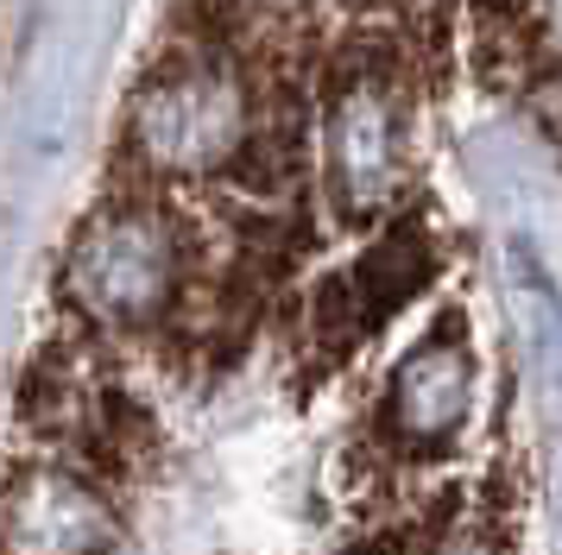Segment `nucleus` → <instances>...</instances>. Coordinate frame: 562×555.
I'll list each match as a JSON object with an SVG mask.
<instances>
[{
    "label": "nucleus",
    "mask_w": 562,
    "mask_h": 555,
    "mask_svg": "<svg viewBox=\"0 0 562 555\" xmlns=\"http://www.w3.org/2000/svg\"><path fill=\"white\" fill-rule=\"evenodd\" d=\"M190 291V240L165 202L121 196L95 208L64 252V303L95 335H146Z\"/></svg>",
    "instance_id": "nucleus-2"
},
{
    "label": "nucleus",
    "mask_w": 562,
    "mask_h": 555,
    "mask_svg": "<svg viewBox=\"0 0 562 555\" xmlns=\"http://www.w3.org/2000/svg\"><path fill=\"white\" fill-rule=\"evenodd\" d=\"M114 486L70 461L20 454L0 486V555H114Z\"/></svg>",
    "instance_id": "nucleus-4"
},
{
    "label": "nucleus",
    "mask_w": 562,
    "mask_h": 555,
    "mask_svg": "<svg viewBox=\"0 0 562 555\" xmlns=\"http://www.w3.org/2000/svg\"><path fill=\"white\" fill-rule=\"evenodd\" d=\"M474 423V353L456 328H436L398 353L380 392V435L392 454L436 461Z\"/></svg>",
    "instance_id": "nucleus-5"
},
{
    "label": "nucleus",
    "mask_w": 562,
    "mask_h": 555,
    "mask_svg": "<svg viewBox=\"0 0 562 555\" xmlns=\"http://www.w3.org/2000/svg\"><path fill=\"white\" fill-rule=\"evenodd\" d=\"M411 171L405 151V57L392 38L355 32L323 95V190L341 222H380Z\"/></svg>",
    "instance_id": "nucleus-3"
},
{
    "label": "nucleus",
    "mask_w": 562,
    "mask_h": 555,
    "mask_svg": "<svg viewBox=\"0 0 562 555\" xmlns=\"http://www.w3.org/2000/svg\"><path fill=\"white\" fill-rule=\"evenodd\" d=\"M430 555H499V550H493L486 536H474V530H456V536H442Z\"/></svg>",
    "instance_id": "nucleus-6"
},
{
    "label": "nucleus",
    "mask_w": 562,
    "mask_h": 555,
    "mask_svg": "<svg viewBox=\"0 0 562 555\" xmlns=\"http://www.w3.org/2000/svg\"><path fill=\"white\" fill-rule=\"evenodd\" d=\"M259 133V82L247 76V57H234L215 38L171 50L133 101V158L153 177L203 183L228 177Z\"/></svg>",
    "instance_id": "nucleus-1"
}]
</instances>
